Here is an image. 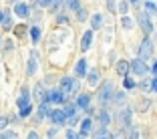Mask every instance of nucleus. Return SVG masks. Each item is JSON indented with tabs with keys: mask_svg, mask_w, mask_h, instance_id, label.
Returning a JSON list of instances; mask_svg holds the SVG:
<instances>
[{
	"mask_svg": "<svg viewBox=\"0 0 157 139\" xmlns=\"http://www.w3.org/2000/svg\"><path fill=\"white\" fill-rule=\"evenodd\" d=\"M113 95H115V85H113V81H105V83L99 87L97 91V101L101 107H107L109 103L113 101Z\"/></svg>",
	"mask_w": 157,
	"mask_h": 139,
	"instance_id": "nucleus-1",
	"label": "nucleus"
},
{
	"mask_svg": "<svg viewBox=\"0 0 157 139\" xmlns=\"http://www.w3.org/2000/svg\"><path fill=\"white\" fill-rule=\"evenodd\" d=\"M78 87H81V79H77V77L65 75V77H60V81H59V89H63L67 95H77Z\"/></svg>",
	"mask_w": 157,
	"mask_h": 139,
	"instance_id": "nucleus-2",
	"label": "nucleus"
},
{
	"mask_svg": "<svg viewBox=\"0 0 157 139\" xmlns=\"http://www.w3.org/2000/svg\"><path fill=\"white\" fill-rule=\"evenodd\" d=\"M137 24L141 26V30H143L145 37H149V34L155 33V26H153V20H151V14L147 12V10H141V12L137 14Z\"/></svg>",
	"mask_w": 157,
	"mask_h": 139,
	"instance_id": "nucleus-3",
	"label": "nucleus"
},
{
	"mask_svg": "<svg viewBox=\"0 0 157 139\" xmlns=\"http://www.w3.org/2000/svg\"><path fill=\"white\" fill-rule=\"evenodd\" d=\"M67 95L63 89H59V87H55V89H48L46 91V97H44V101H48L51 105H63V103H67Z\"/></svg>",
	"mask_w": 157,
	"mask_h": 139,
	"instance_id": "nucleus-4",
	"label": "nucleus"
},
{
	"mask_svg": "<svg viewBox=\"0 0 157 139\" xmlns=\"http://www.w3.org/2000/svg\"><path fill=\"white\" fill-rule=\"evenodd\" d=\"M117 125L121 127V129H127V127H131V117H133V109H131V107H121L119 109V113H117Z\"/></svg>",
	"mask_w": 157,
	"mask_h": 139,
	"instance_id": "nucleus-5",
	"label": "nucleus"
},
{
	"mask_svg": "<svg viewBox=\"0 0 157 139\" xmlns=\"http://www.w3.org/2000/svg\"><path fill=\"white\" fill-rule=\"evenodd\" d=\"M153 51H155V44H153V41L149 37H143V41H141V44H139L137 52H139V59L143 60H149L153 56Z\"/></svg>",
	"mask_w": 157,
	"mask_h": 139,
	"instance_id": "nucleus-6",
	"label": "nucleus"
},
{
	"mask_svg": "<svg viewBox=\"0 0 157 139\" xmlns=\"http://www.w3.org/2000/svg\"><path fill=\"white\" fill-rule=\"evenodd\" d=\"M131 63V73L133 75H137V77H145V75L149 73V67H147V60H143V59H133V60H129Z\"/></svg>",
	"mask_w": 157,
	"mask_h": 139,
	"instance_id": "nucleus-7",
	"label": "nucleus"
},
{
	"mask_svg": "<svg viewBox=\"0 0 157 139\" xmlns=\"http://www.w3.org/2000/svg\"><path fill=\"white\" fill-rule=\"evenodd\" d=\"M48 119L52 121V125L63 127V125H67V119H69V117L65 115V111H63V109H52L51 115H48Z\"/></svg>",
	"mask_w": 157,
	"mask_h": 139,
	"instance_id": "nucleus-8",
	"label": "nucleus"
},
{
	"mask_svg": "<svg viewBox=\"0 0 157 139\" xmlns=\"http://www.w3.org/2000/svg\"><path fill=\"white\" fill-rule=\"evenodd\" d=\"M12 8H14V14L20 16V18H28V16H30V4H26L22 0H20V2H14Z\"/></svg>",
	"mask_w": 157,
	"mask_h": 139,
	"instance_id": "nucleus-9",
	"label": "nucleus"
},
{
	"mask_svg": "<svg viewBox=\"0 0 157 139\" xmlns=\"http://www.w3.org/2000/svg\"><path fill=\"white\" fill-rule=\"evenodd\" d=\"M91 101H93V97L89 95V93H78L77 97H75V105H77V109H85V111L91 107Z\"/></svg>",
	"mask_w": 157,
	"mask_h": 139,
	"instance_id": "nucleus-10",
	"label": "nucleus"
},
{
	"mask_svg": "<svg viewBox=\"0 0 157 139\" xmlns=\"http://www.w3.org/2000/svg\"><path fill=\"white\" fill-rule=\"evenodd\" d=\"M89 73V65H87V59H78L77 65H75V77L77 79H85Z\"/></svg>",
	"mask_w": 157,
	"mask_h": 139,
	"instance_id": "nucleus-11",
	"label": "nucleus"
},
{
	"mask_svg": "<svg viewBox=\"0 0 157 139\" xmlns=\"http://www.w3.org/2000/svg\"><path fill=\"white\" fill-rule=\"evenodd\" d=\"M115 73L119 75V77H127V75L131 73V63H129V60H125V59L117 60V63H115Z\"/></svg>",
	"mask_w": 157,
	"mask_h": 139,
	"instance_id": "nucleus-12",
	"label": "nucleus"
},
{
	"mask_svg": "<svg viewBox=\"0 0 157 139\" xmlns=\"http://www.w3.org/2000/svg\"><path fill=\"white\" fill-rule=\"evenodd\" d=\"M93 133V119L91 117H85L83 121H81V127H78V135L81 137H89V135Z\"/></svg>",
	"mask_w": 157,
	"mask_h": 139,
	"instance_id": "nucleus-13",
	"label": "nucleus"
},
{
	"mask_svg": "<svg viewBox=\"0 0 157 139\" xmlns=\"http://www.w3.org/2000/svg\"><path fill=\"white\" fill-rule=\"evenodd\" d=\"M93 34H95V30H93V28H89L87 33H83V37H81V51H83V52H87L89 48H91Z\"/></svg>",
	"mask_w": 157,
	"mask_h": 139,
	"instance_id": "nucleus-14",
	"label": "nucleus"
},
{
	"mask_svg": "<svg viewBox=\"0 0 157 139\" xmlns=\"http://www.w3.org/2000/svg\"><path fill=\"white\" fill-rule=\"evenodd\" d=\"M44 97H46V85L44 83H36L34 85V91H33V99L38 101V103H42Z\"/></svg>",
	"mask_w": 157,
	"mask_h": 139,
	"instance_id": "nucleus-15",
	"label": "nucleus"
},
{
	"mask_svg": "<svg viewBox=\"0 0 157 139\" xmlns=\"http://www.w3.org/2000/svg\"><path fill=\"white\" fill-rule=\"evenodd\" d=\"M85 79H87V85H89V87H95V85L101 83V71H99V69H91L87 73V77H85Z\"/></svg>",
	"mask_w": 157,
	"mask_h": 139,
	"instance_id": "nucleus-16",
	"label": "nucleus"
},
{
	"mask_svg": "<svg viewBox=\"0 0 157 139\" xmlns=\"http://www.w3.org/2000/svg\"><path fill=\"white\" fill-rule=\"evenodd\" d=\"M26 105H30V91L24 87L22 91H20L18 99H16V107H18V109H22V107H26Z\"/></svg>",
	"mask_w": 157,
	"mask_h": 139,
	"instance_id": "nucleus-17",
	"label": "nucleus"
},
{
	"mask_svg": "<svg viewBox=\"0 0 157 139\" xmlns=\"http://www.w3.org/2000/svg\"><path fill=\"white\" fill-rule=\"evenodd\" d=\"M89 20H91V28H93V30H101V28L105 26V20H103V14L101 12H95Z\"/></svg>",
	"mask_w": 157,
	"mask_h": 139,
	"instance_id": "nucleus-18",
	"label": "nucleus"
},
{
	"mask_svg": "<svg viewBox=\"0 0 157 139\" xmlns=\"http://www.w3.org/2000/svg\"><path fill=\"white\" fill-rule=\"evenodd\" d=\"M111 121H113L111 113L107 111V107H103L101 113H99V125H101V127H109V125H111Z\"/></svg>",
	"mask_w": 157,
	"mask_h": 139,
	"instance_id": "nucleus-19",
	"label": "nucleus"
},
{
	"mask_svg": "<svg viewBox=\"0 0 157 139\" xmlns=\"http://www.w3.org/2000/svg\"><path fill=\"white\" fill-rule=\"evenodd\" d=\"M113 137V133L107 127H99L97 131H93L91 133V139H111Z\"/></svg>",
	"mask_w": 157,
	"mask_h": 139,
	"instance_id": "nucleus-20",
	"label": "nucleus"
},
{
	"mask_svg": "<svg viewBox=\"0 0 157 139\" xmlns=\"http://www.w3.org/2000/svg\"><path fill=\"white\" fill-rule=\"evenodd\" d=\"M30 52H33V55H30L28 65H26V75H28V77L36 75V51H30Z\"/></svg>",
	"mask_w": 157,
	"mask_h": 139,
	"instance_id": "nucleus-21",
	"label": "nucleus"
},
{
	"mask_svg": "<svg viewBox=\"0 0 157 139\" xmlns=\"http://www.w3.org/2000/svg\"><path fill=\"white\" fill-rule=\"evenodd\" d=\"M51 111H52V109H51V103H48V101H42L40 105H38V121H42L44 117H48V115H51Z\"/></svg>",
	"mask_w": 157,
	"mask_h": 139,
	"instance_id": "nucleus-22",
	"label": "nucleus"
},
{
	"mask_svg": "<svg viewBox=\"0 0 157 139\" xmlns=\"http://www.w3.org/2000/svg\"><path fill=\"white\" fill-rule=\"evenodd\" d=\"M63 111H65V115L67 117H73V115H77V105H75V101H67V103H63V107H60Z\"/></svg>",
	"mask_w": 157,
	"mask_h": 139,
	"instance_id": "nucleus-23",
	"label": "nucleus"
},
{
	"mask_svg": "<svg viewBox=\"0 0 157 139\" xmlns=\"http://www.w3.org/2000/svg\"><path fill=\"white\" fill-rule=\"evenodd\" d=\"M111 103H115V105H121L123 107L125 103H127V91H115V95H113V101Z\"/></svg>",
	"mask_w": 157,
	"mask_h": 139,
	"instance_id": "nucleus-24",
	"label": "nucleus"
},
{
	"mask_svg": "<svg viewBox=\"0 0 157 139\" xmlns=\"http://www.w3.org/2000/svg\"><path fill=\"white\" fill-rule=\"evenodd\" d=\"M28 34H30V41H33V44H38V42H40V37H42V28H40V26H33Z\"/></svg>",
	"mask_w": 157,
	"mask_h": 139,
	"instance_id": "nucleus-25",
	"label": "nucleus"
},
{
	"mask_svg": "<svg viewBox=\"0 0 157 139\" xmlns=\"http://www.w3.org/2000/svg\"><path fill=\"white\" fill-rule=\"evenodd\" d=\"M12 33H14V37H26V34L30 33V26H26V24H16V26H12Z\"/></svg>",
	"mask_w": 157,
	"mask_h": 139,
	"instance_id": "nucleus-26",
	"label": "nucleus"
},
{
	"mask_svg": "<svg viewBox=\"0 0 157 139\" xmlns=\"http://www.w3.org/2000/svg\"><path fill=\"white\" fill-rule=\"evenodd\" d=\"M121 26L125 28V30H131V28L135 26V22H133V18H131L129 14H123L121 16Z\"/></svg>",
	"mask_w": 157,
	"mask_h": 139,
	"instance_id": "nucleus-27",
	"label": "nucleus"
},
{
	"mask_svg": "<svg viewBox=\"0 0 157 139\" xmlns=\"http://www.w3.org/2000/svg\"><path fill=\"white\" fill-rule=\"evenodd\" d=\"M143 8L147 10L151 16H155V14H157V4L153 2V0H145V2H143Z\"/></svg>",
	"mask_w": 157,
	"mask_h": 139,
	"instance_id": "nucleus-28",
	"label": "nucleus"
},
{
	"mask_svg": "<svg viewBox=\"0 0 157 139\" xmlns=\"http://www.w3.org/2000/svg\"><path fill=\"white\" fill-rule=\"evenodd\" d=\"M135 87H137V83L131 79L129 75H127V77H123V89H125V91H133Z\"/></svg>",
	"mask_w": 157,
	"mask_h": 139,
	"instance_id": "nucleus-29",
	"label": "nucleus"
},
{
	"mask_svg": "<svg viewBox=\"0 0 157 139\" xmlns=\"http://www.w3.org/2000/svg\"><path fill=\"white\" fill-rule=\"evenodd\" d=\"M0 26L4 30H12V16H10V12H4V20L0 22Z\"/></svg>",
	"mask_w": 157,
	"mask_h": 139,
	"instance_id": "nucleus-30",
	"label": "nucleus"
},
{
	"mask_svg": "<svg viewBox=\"0 0 157 139\" xmlns=\"http://www.w3.org/2000/svg\"><path fill=\"white\" fill-rule=\"evenodd\" d=\"M149 107H151V101H149L147 97H143V99H141V101L137 103V111L145 113V111H147V109H149Z\"/></svg>",
	"mask_w": 157,
	"mask_h": 139,
	"instance_id": "nucleus-31",
	"label": "nucleus"
},
{
	"mask_svg": "<svg viewBox=\"0 0 157 139\" xmlns=\"http://www.w3.org/2000/svg\"><path fill=\"white\" fill-rule=\"evenodd\" d=\"M0 139H18V133L12 129H4V131H0Z\"/></svg>",
	"mask_w": 157,
	"mask_h": 139,
	"instance_id": "nucleus-32",
	"label": "nucleus"
},
{
	"mask_svg": "<svg viewBox=\"0 0 157 139\" xmlns=\"http://www.w3.org/2000/svg\"><path fill=\"white\" fill-rule=\"evenodd\" d=\"M117 12H121V16L123 14H129V2L127 0H121L119 4H117Z\"/></svg>",
	"mask_w": 157,
	"mask_h": 139,
	"instance_id": "nucleus-33",
	"label": "nucleus"
},
{
	"mask_svg": "<svg viewBox=\"0 0 157 139\" xmlns=\"http://www.w3.org/2000/svg\"><path fill=\"white\" fill-rule=\"evenodd\" d=\"M65 2H67V8L73 10V12H77V10L83 6V4H81V0H65Z\"/></svg>",
	"mask_w": 157,
	"mask_h": 139,
	"instance_id": "nucleus-34",
	"label": "nucleus"
},
{
	"mask_svg": "<svg viewBox=\"0 0 157 139\" xmlns=\"http://www.w3.org/2000/svg\"><path fill=\"white\" fill-rule=\"evenodd\" d=\"M28 115H33V105H26V107H22V109H18V117L20 119H26Z\"/></svg>",
	"mask_w": 157,
	"mask_h": 139,
	"instance_id": "nucleus-35",
	"label": "nucleus"
},
{
	"mask_svg": "<svg viewBox=\"0 0 157 139\" xmlns=\"http://www.w3.org/2000/svg\"><path fill=\"white\" fill-rule=\"evenodd\" d=\"M87 18H89V12H87V8H85V6H81V8L77 10V20H78V22H85Z\"/></svg>",
	"mask_w": 157,
	"mask_h": 139,
	"instance_id": "nucleus-36",
	"label": "nucleus"
},
{
	"mask_svg": "<svg viewBox=\"0 0 157 139\" xmlns=\"http://www.w3.org/2000/svg\"><path fill=\"white\" fill-rule=\"evenodd\" d=\"M127 139H139V127H127Z\"/></svg>",
	"mask_w": 157,
	"mask_h": 139,
	"instance_id": "nucleus-37",
	"label": "nucleus"
},
{
	"mask_svg": "<svg viewBox=\"0 0 157 139\" xmlns=\"http://www.w3.org/2000/svg\"><path fill=\"white\" fill-rule=\"evenodd\" d=\"M56 24H59V26L60 24H69V16H67L65 12H59L56 14Z\"/></svg>",
	"mask_w": 157,
	"mask_h": 139,
	"instance_id": "nucleus-38",
	"label": "nucleus"
},
{
	"mask_svg": "<svg viewBox=\"0 0 157 139\" xmlns=\"http://www.w3.org/2000/svg\"><path fill=\"white\" fill-rule=\"evenodd\" d=\"M65 135H67V139H83V137H81V135L77 133V131L73 129V127H69V129L65 131Z\"/></svg>",
	"mask_w": 157,
	"mask_h": 139,
	"instance_id": "nucleus-39",
	"label": "nucleus"
},
{
	"mask_svg": "<svg viewBox=\"0 0 157 139\" xmlns=\"http://www.w3.org/2000/svg\"><path fill=\"white\" fill-rule=\"evenodd\" d=\"M111 139H127V131H125V129L113 131V137H111Z\"/></svg>",
	"mask_w": 157,
	"mask_h": 139,
	"instance_id": "nucleus-40",
	"label": "nucleus"
},
{
	"mask_svg": "<svg viewBox=\"0 0 157 139\" xmlns=\"http://www.w3.org/2000/svg\"><path fill=\"white\" fill-rule=\"evenodd\" d=\"M8 123H10V117L8 115H0V131H4Z\"/></svg>",
	"mask_w": 157,
	"mask_h": 139,
	"instance_id": "nucleus-41",
	"label": "nucleus"
},
{
	"mask_svg": "<svg viewBox=\"0 0 157 139\" xmlns=\"http://www.w3.org/2000/svg\"><path fill=\"white\" fill-rule=\"evenodd\" d=\"M63 2H65V0H52V4L48 6V10H51V12H56V10L63 6Z\"/></svg>",
	"mask_w": 157,
	"mask_h": 139,
	"instance_id": "nucleus-42",
	"label": "nucleus"
},
{
	"mask_svg": "<svg viewBox=\"0 0 157 139\" xmlns=\"http://www.w3.org/2000/svg\"><path fill=\"white\" fill-rule=\"evenodd\" d=\"M34 4H36L38 8H48V6L52 4V0H34Z\"/></svg>",
	"mask_w": 157,
	"mask_h": 139,
	"instance_id": "nucleus-43",
	"label": "nucleus"
},
{
	"mask_svg": "<svg viewBox=\"0 0 157 139\" xmlns=\"http://www.w3.org/2000/svg\"><path fill=\"white\" fill-rule=\"evenodd\" d=\"M137 87L141 89V91H149V89H151V81L143 79V81H141V83H137Z\"/></svg>",
	"mask_w": 157,
	"mask_h": 139,
	"instance_id": "nucleus-44",
	"label": "nucleus"
},
{
	"mask_svg": "<svg viewBox=\"0 0 157 139\" xmlns=\"http://www.w3.org/2000/svg\"><path fill=\"white\" fill-rule=\"evenodd\" d=\"M56 133H59V127H51V129H48V131H46V139H55L56 137Z\"/></svg>",
	"mask_w": 157,
	"mask_h": 139,
	"instance_id": "nucleus-45",
	"label": "nucleus"
},
{
	"mask_svg": "<svg viewBox=\"0 0 157 139\" xmlns=\"http://www.w3.org/2000/svg\"><path fill=\"white\" fill-rule=\"evenodd\" d=\"M78 123V115H73V117H69V119H67V125L69 127H75Z\"/></svg>",
	"mask_w": 157,
	"mask_h": 139,
	"instance_id": "nucleus-46",
	"label": "nucleus"
},
{
	"mask_svg": "<svg viewBox=\"0 0 157 139\" xmlns=\"http://www.w3.org/2000/svg\"><path fill=\"white\" fill-rule=\"evenodd\" d=\"M107 10L117 12V2H115V0H107Z\"/></svg>",
	"mask_w": 157,
	"mask_h": 139,
	"instance_id": "nucleus-47",
	"label": "nucleus"
},
{
	"mask_svg": "<svg viewBox=\"0 0 157 139\" xmlns=\"http://www.w3.org/2000/svg\"><path fill=\"white\" fill-rule=\"evenodd\" d=\"M12 48H14V42H12V41H6V42H4V51H6V52H10Z\"/></svg>",
	"mask_w": 157,
	"mask_h": 139,
	"instance_id": "nucleus-48",
	"label": "nucleus"
},
{
	"mask_svg": "<svg viewBox=\"0 0 157 139\" xmlns=\"http://www.w3.org/2000/svg\"><path fill=\"white\" fill-rule=\"evenodd\" d=\"M26 139H40V137H38V133H36V131H28Z\"/></svg>",
	"mask_w": 157,
	"mask_h": 139,
	"instance_id": "nucleus-49",
	"label": "nucleus"
},
{
	"mask_svg": "<svg viewBox=\"0 0 157 139\" xmlns=\"http://www.w3.org/2000/svg\"><path fill=\"white\" fill-rule=\"evenodd\" d=\"M151 91H153V93H157V77L151 81Z\"/></svg>",
	"mask_w": 157,
	"mask_h": 139,
	"instance_id": "nucleus-50",
	"label": "nucleus"
},
{
	"mask_svg": "<svg viewBox=\"0 0 157 139\" xmlns=\"http://www.w3.org/2000/svg\"><path fill=\"white\" fill-rule=\"evenodd\" d=\"M151 73H153V75H155V77H157V59H155V60H153V67H151Z\"/></svg>",
	"mask_w": 157,
	"mask_h": 139,
	"instance_id": "nucleus-51",
	"label": "nucleus"
},
{
	"mask_svg": "<svg viewBox=\"0 0 157 139\" xmlns=\"http://www.w3.org/2000/svg\"><path fill=\"white\" fill-rule=\"evenodd\" d=\"M127 2H129V4H133V6H137V4H139V0H127Z\"/></svg>",
	"mask_w": 157,
	"mask_h": 139,
	"instance_id": "nucleus-52",
	"label": "nucleus"
},
{
	"mask_svg": "<svg viewBox=\"0 0 157 139\" xmlns=\"http://www.w3.org/2000/svg\"><path fill=\"white\" fill-rule=\"evenodd\" d=\"M2 20H4V12H2V10H0V22H2Z\"/></svg>",
	"mask_w": 157,
	"mask_h": 139,
	"instance_id": "nucleus-53",
	"label": "nucleus"
},
{
	"mask_svg": "<svg viewBox=\"0 0 157 139\" xmlns=\"http://www.w3.org/2000/svg\"><path fill=\"white\" fill-rule=\"evenodd\" d=\"M8 2H12V4H14V2H20V0H8Z\"/></svg>",
	"mask_w": 157,
	"mask_h": 139,
	"instance_id": "nucleus-54",
	"label": "nucleus"
},
{
	"mask_svg": "<svg viewBox=\"0 0 157 139\" xmlns=\"http://www.w3.org/2000/svg\"><path fill=\"white\" fill-rule=\"evenodd\" d=\"M155 41H157V28H155Z\"/></svg>",
	"mask_w": 157,
	"mask_h": 139,
	"instance_id": "nucleus-55",
	"label": "nucleus"
},
{
	"mask_svg": "<svg viewBox=\"0 0 157 139\" xmlns=\"http://www.w3.org/2000/svg\"><path fill=\"white\" fill-rule=\"evenodd\" d=\"M0 41H2V37H0Z\"/></svg>",
	"mask_w": 157,
	"mask_h": 139,
	"instance_id": "nucleus-56",
	"label": "nucleus"
}]
</instances>
